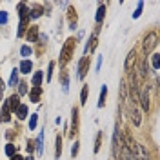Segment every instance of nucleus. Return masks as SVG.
<instances>
[{
	"instance_id": "obj_23",
	"label": "nucleus",
	"mask_w": 160,
	"mask_h": 160,
	"mask_svg": "<svg viewBox=\"0 0 160 160\" xmlns=\"http://www.w3.org/2000/svg\"><path fill=\"white\" fill-rule=\"evenodd\" d=\"M6 155H8V157L17 155V146H15V144H8V146H6Z\"/></svg>"
},
{
	"instance_id": "obj_31",
	"label": "nucleus",
	"mask_w": 160,
	"mask_h": 160,
	"mask_svg": "<svg viewBox=\"0 0 160 160\" xmlns=\"http://www.w3.org/2000/svg\"><path fill=\"white\" fill-rule=\"evenodd\" d=\"M26 86H28V84H24V82H20V86H18V97H20V95H24V93L28 91V88H26Z\"/></svg>"
},
{
	"instance_id": "obj_19",
	"label": "nucleus",
	"mask_w": 160,
	"mask_h": 160,
	"mask_svg": "<svg viewBox=\"0 0 160 160\" xmlns=\"http://www.w3.org/2000/svg\"><path fill=\"white\" fill-rule=\"evenodd\" d=\"M60 153H62V137L57 135V148H55V158H60Z\"/></svg>"
},
{
	"instance_id": "obj_32",
	"label": "nucleus",
	"mask_w": 160,
	"mask_h": 160,
	"mask_svg": "<svg viewBox=\"0 0 160 160\" xmlns=\"http://www.w3.org/2000/svg\"><path fill=\"white\" fill-rule=\"evenodd\" d=\"M6 22H8V13L0 11V24H6Z\"/></svg>"
},
{
	"instance_id": "obj_8",
	"label": "nucleus",
	"mask_w": 160,
	"mask_h": 160,
	"mask_svg": "<svg viewBox=\"0 0 160 160\" xmlns=\"http://www.w3.org/2000/svg\"><path fill=\"white\" fill-rule=\"evenodd\" d=\"M60 78H62V91L68 93V91H69V73H68V71H62Z\"/></svg>"
},
{
	"instance_id": "obj_20",
	"label": "nucleus",
	"mask_w": 160,
	"mask_h": 160,
	"mask_svg": "<svg viewBox=\"0 0 160 160\" xmlns=\"http://www.w3.org/2000/svg\"><path fill=\"white\" fill-rule=\"evenodd\" d=\"M88 93H89V86H84V88H82V93H80V104H82V106L88 102Z\"/></svg>"
},
{
	"instance_id": "obj_34",
	"label": "nucleus",
	"mask_w": 160,
	"mask_h": 160,
	"mask_svg": "<svg viewBox=\"0 0 160 160\" xmlns=\"http://www.w3.org/2000/svg\"><path fill=\"white\" fill-rule=\"evenodd\" d=\"M2 93H4V80L0 78V100H2Z\"/></svg>"
},
{
	"instance_id": "obj_7",
	"label": "nucleus",
	"mask_w": 160,
	"mask_h": 160,
	"mask_svg": "<svg viewBox=\"0 0 160 160\" xmlns=\"http://www.w3.org/2000/svg\"><path fill=\"white\" fill-rule=\"evenodd\" d=\"M40 95H42V88H37V86H33L31 88V91H29V98H31V102H40Z\"/></svg>"
},
{
	"instance_id": "obj_12",
	"label": "nucleus",
	"mask_w": 160,
	"mask_h": 160,
	"mask_svg": "<svg viewBox=\"0 0 160 160\" xmlns=\"http://www.w3.org/2000/svg\"><path fill=\"white\" fill-rule=\"evenodd\" d=\"M9 113L11 111H9V108H8V104H4V108H2V111H0V120H2V122H9L11 120Z\"/></svg>"
},
{
	"instance_id": "obj_16",
	"label": "nucleus",
	"mask_w": 160,
	"mask_h": 160,
	"mask_svg": "<svg viewBox=\"0 0 160 160\" xmlns=\"http://www.w3.org/2000/svg\"><path fill=\"white\" fill-rule=\"evenodd\" d=\"M37 149H38V155H42L44 153V131H40V135H38V138H37Z\"/></svg>"
},
{
	"instance_id": "obj_36",
	"label": "nucleus",
	"mask_w": 160,
	"mask_h": 160,
	"mask_svg": "<svg viewBox=\"0 0 160 160\" xmlns=\"http://www.w3.org/2000/svg\"><path fill=\"white\" fill-rule=\"evenodd\" d=\"M24 160H33V157H28V158H24Z\"/></svg>"
},
{
	"instance_id": "obj_3",
	"label": "nucleus",
	"mask_w": 160,
	"mask_h": 160,
	"mask_svg": "<svg viewBox=\"0 0 160 160\" xmlns=\"http://www.w3.org/2000/svg\"><path fill=\"white\" fill-rule=\"evenodd\" d=\"M78 133V108H73L71 111V131L69 137H75Z\"/></svg>"
},
{
	"instance_id": "obj_28",
	"label": "nucleus",
	"mask_w": 160,
	"mask_h": 160,
	"mask_svg": "<svg viewBox=\"0 0 160 160\" xmlns=\"http://www.w3.org/2000/svg\"><path fill=\"white\" fill-rule=\"evenodd\" d=\"M53 69H55V62H49V66H48V75H46V80L51 82V75H53Z\"/></svg>"
},
{
	"instance_id": "obj_22",
	"label": "nucleus",
	"mask_w": 160,
	"mask_h": 160,
	"mask_svg": "<svg viewBox=\"0 0 160 160\" xmlns=\"http://www.w3.org/2000/svg\"><path fill=\"white\" fill-rule=\"evenodd\" d=\"M42 78H44L42 71H37V73L33 75V86H37V88H38V86H40V82H42Z\"/></svg>"
},
{
	"instance_id": "obj_24",
	"label": "nucleus",
	"mask_w": 160,
	"mask_h": 160,
	"mask_svg": "<svg viewBox=\"0 0 160 160\" xmlns=\"http://www.w3.org/2000/svg\"><path fill=\"white\" fill-rule=\"evenodd\" d=\"M158 68H160V55L155 53V55H153V69L158 71Z\"/></svg>"
},
{
	"instance_id": "obj_25",
	"label": "nucleus",
	"mask_w": 160,
	"mask_h": 160,
	"mask_svg": "<svg viewBox=\"0 0 160 160\" xmlns=\"http://www.w3.org/2000/svg\"><path fill=\"white\" fill-rule=\"evenodd\" d=\"M100 146H102V131L97 135V140H95V153L100 151Z\"/></svg>"
},
{
	"instance_id": "obj_2",
	"label": "nucleus",
	"mask_w": 160,
	"mask_h": 160,
	"mask_svg": "<svg viewBox=\"0 0 160 160\" xmlns=\"http://www.w3.org/2000/svg\"><path fill=\"white\" fill-rule=\"evenodd\" d=\"M158 44V37H157V33L155 31H151V33H148L146 35V38H144V44H142V48H144V53L148 55L155 46Z\"/></svg>"
},
{
	"instance_id": "obj_15",
	"label": "nucleus",
	"mask_w": 160,
	"mask_h": 160,
	"mask_svg": "<svg viewBox=\"0 0 160 160\" xmlns=\"http://www.w3.org/2000/svg\"><path fill=\"white\" fill-rule=\"evenodd\" d=\"M135 58H137L135 51H129V55H128V58H126V69L128 71H131V66L135 64Z\"/></svg>"
},
{
	"instance_id": "obj_13",
	"label": "nucleus",
	"mask_w": 160,
	"mask_h": 160,
	"mask_svg": "<svg viewBox=\"0 0 160 160\" xmlns=\"http://www.w3.org/2000/svg\"><path fill=\"white\" fill-rule=\"evenodd\" d=\"M104 17H106V6L104 4H100L98 6V11H97V24H102V20H104Z\"/></svg>"
},
{
	"instance_id": "obj_18",
	"label": "nucleus",
	"mask_w": 160,
	"mask_h": 160,
	"mask_svg": "<svg viewBox=\"0 0 160 160\" xmlns=\"http://www.w3.org/2000/svg\"><path fill=\"white\" fill-rule=\"evenodd\" d=\"M17 84H18V69H17V68H15V69L11 71V78H9V86H13V88H15V86H17Z\"/></svg>"
},
{
	"instance_id": "obj_9",
	"label": "nucleus",
	"mask_w": 160,
	"mask_h": 160,
	"mask_svg": "<svg viewBox=\"0 0 160 160\" xmlns=\"http://www.w3.org/2000/svg\"><path fill=\"white\" fill-rule=\"evenodd\" d=\"M140 104H142V109L144 111H149V95H148V89L142 91V95H140Z\"/></svg>"
},
{
	"instance_id": "obj_30",
	"label": "nucleus",
	"mask_w": 160,
	"mask_h": 160,
	"mask_svg": "<svg viewBox=\"0 0 160 160\" xmlns=\"http://www.w3.org/2000/svg\"><path fill=\"white\" fill-rule=\"evenodd\" d=\"M78 142H75V144H73V148H71V157H73V158H75V157H77V155H78Z\"/></svg>"
},
{
	"instance_id": "obj_26",
	"label": "nucleus",
	"mask_w": 160,
	"mask_h": 160,
	"mask_svg": "<svg viewBox=\"0 0 160 160\" xmlns=\"http://www.w3.org/2000/svg\"><path fill=\"white\" fill-rule=\"evenodd\" d=\"M142 9H144V2H138L137 9H135V13H133V18H138L140 15H142Z\"/></svg>"
},
{
	"instance_id": "obj_5",
	"label": "nucleus",
	"mask_w": 160,
	"mask_h": 160,
	"mask_svg": "<svg viewBox=\"0 0 160 160\" xmlns=\"http://www.w3.org/2000/svg\"><path fill=\"white\" fill-rule=\"evenodd\" d=\"M68 20H69V29H75L77 28V11L73 6L68 8Z\"/></svg>"
},
{
	"instance_id": "obj_33",
	"label": "nucleus",
	"mask_w": 160,
	"mask_h": 160,
	"mask_svg": "<svg viewBox=\"0 0 160 160\" xmlns=\"http://www.w3.org/2000/svg\"><path fill=\"white\" fill-rule=\"evenodd\" d=\"M28 151H29V153H33V151H35V142H33V140H29V142H28Z\"/></svg>"
},
{
	"instance_id": "obj_11",
	"label": "nucleus",
	"mask_w": 160,
	"mask_h": 160,
	"mask_svg": "<svg viewBox=\"0 0 160 160\" xmlns=\"http://www.w3.org/2000/svg\"><path fill=\"white\" fill-rule=\"evenodd\" d=\"M37 38H38V28L37 26H31L29 31H28V40L29 42H37Z\"/></svg>"
},
{
	"instance_id": "obj_17",
	"label": "nucleus",
	"mask_w": 160,
	"mask_h": 160,
	"mask_svg": "<svg viewBox=\"0 0 160 160\" xmlns=\"http://www.w3.org/2000/svg\"><path fill=\"white\" fill-rule=\"evenodd\" d=\"M42 13H44V9H42L40 6H35V8H33V9L29 11V18H38Z\"/></svg>"
},
{
	"instance_id": "obj_4",
	"label": "nucleus",
	"mask_w": 160,
	"mask_h": 160,
	"mask_svg": "<svg viewBox=\"0 0 160 160\" xmlns=\"http://www.w3.org/2000/svg\"><path fill=\"white\" fill-rule=\"evenodd\" d=\"M88 71H89V57H84L78 64V78L82 80L88 75Z\"/></svg>"
},
{
	"instance_id": "obj_21",
	"label": "nucleus",
	"mask_w": 160,
	"mask_h": 160,
	"mask_svg": "<svg viewBox=\"0 0 160 160\" xmlns=\"http://www.w3.org/2000/svg\"><path fill=\"white\" fill-rule=\"evenodd\" d=\"M17 115H18L20 120H24L26 117H28V106H22V104H20L18 109H17Z\"/></svg>"
},
{
	"instance_id": "obj_6",
	"label": "nucleus",
	"mask_w": 160,
	"mask_h": 160,
	"mask_svg": "<svg viewBox=\"0 0 160 160\" xmlns=\"http://www.w3.org/2000/svg\"><path fill=\"white\" fill-rule=\"evenodd\" d=\"M6 104H8L9 111H17V109H18V106H20V97H18V95H11Z\"/></svg>"
},
{
	"instance_id": "obj_10",
	"label": "nucleus",
	"mask_w": 160,
	"mask_h": 160,
	"mask_svg": "<svg viewBox=\"0 0 160 160\" xmlns=\"http://www.w3.org/2000/svg\"><path fill=\"white\" fill-rule=\"evenodd\" d=\"M31 69H33V64H31V60H22V62H20V73H26V75H29L31 73Z\"/></svg>"
},
{
	"instance_id": "obj_35",
	"label": "nucleus",
	"mask_w": 160,
	"mask_h": 160,
	"mask_svg": "<svg viewBox=\"0 0 160 160\" xmlns=\"http://www.w3.org/2000/svg\"><path fill=\"white\" fill-rule=\"evenodd\" d=\"M9 160H24V157H20V155H13Z\"/></svg>"
},
{
	"instance_id": "obj_29",
	"label": "nucleus",
	"mask_w": 160,
	"mask_h": 160,
	"mask_svg": "<svg viewBox=\"0 0 160 160\" xmlns=\"http://www.w3.org/2000/svg\"><path fill=\"white\" fill-rule=\"evenodd\" d=\"M20 55H22V57H29V55H31V48H29V46H22Z\"/></svg>"
},
{
	"instance_id": "obj_1",
	"label": "nucleus",
	"mask_w": 160,
	"mask_h": 160,
	"mask_svg": "<svg viewBox=\"0 0 160 160\" xmlns=\"http://www.w3.org/2000/svg\"><path fill=\"white\" fill-rule=\"evenodd\" d=\"M75 48H77V40L73 38V37L66 40L64 48H62V51H60V66H66V64L71 60L73 53H75Z\"/></svg>"
},
{
	"instance_id": "obj_14",
	"label": "nucleus",
	"mask_w": 160,
	"mask_h": 160,
	"mask_svg": "<svg viewBox=\"0 0 160 160\" xmlns=\"http://www.w3.org/2000/svg\"><path fill=\"white\" fill-rule=\"evenodd\" d=\"M106 97H108V86L104 84L102 89H100V100H98V108H104V102H106Z\"/></svg>"
},
{
	"instance_id": "obj_27",
	"label": "nucleus",
	"mask_w": 160,
	"mask_h": 160,
	"mask_svg": "<svg viewBox=\"0 0 160 160\" xmlns=\"http://www.w3.org/2000/svg\"><path fill=\"white\" fill-rule=\"evenodd\" d=\"M37 120H38V115L33 113V115H31V120H29V129H35V128H37Z\"/></svg>"
}]
</instances>
